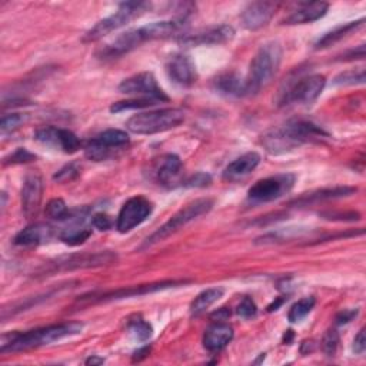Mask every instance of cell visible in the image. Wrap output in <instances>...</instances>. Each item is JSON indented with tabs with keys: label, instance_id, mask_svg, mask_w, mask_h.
Returning <instances> with one entry per match:
<instances>
[{
	"label": "cell",
	"instance_id": "1",
	"mask_svg": "<svg viewBox=\"0 0 366 366\" xmlns=\"http://www.w3.org/2000/svg\"><path fill=\"white\" fill-rule=\"evenodd\" d=\"M185 26V20L183 19H173V20H162V22H153L141 27L130 29L120 36H118L112 43H108L106 46L99 51L98 56L103 61L108 59H118L133 49L139 48L145 42L156 40V39H165L170 37L172 34H176Z\"/></svg>",
	"mask_w": 366,
	"mask_h": 366
},
{
	"label": "cell",
	"instance_id": "2",
	"mask_svg": "<svg viewBox=\"0 0 366 366\" xmlns=\"http://www.w3.org/2000/svg\"><path fill=\"white\" fill-rule=\"evenodd\" d=\"M328 137V133L308 120H291L262 136V145L272 155H281L301 148L305 144Z\"/></svg>",
	"mask_w": 366,
	"mask_h": 366
},
{
	"label": "cell",
	"instance_id": "3",
	"mask_svg": "<svg viewBox=\"0 0 366 366\" xmlns=\"http://www.w3.org/2000/svg\"><path fill=\"white\" fill-rule=\"evenodd\" d=\"M83 325L79 322H66L59 325H49L44 328L27 331V332H12L2 335V343H0V353L11 352H23L44 345H51L68 336L80 334Z\"/></svg>",
	"mask_w": 366,
	"mask_h": 366
},
{
	"label": "cell",
	"instance_id": "4",
	"mask_svg": "<svg viewBox=\"0 0 366 366\" xmlns=\"http://www.w3.org/2000/svg\"><path fill=\"white\" fill-rule=\"evenodd\" d=\"M282 46L278 42H267L260 46V49L251 62L249 73L245 79L248 96L259 94L277 76L282 62Z\"/></svg>",
	"mask_w": 366,
	"mask_h": 366
},
{
	"label": "cell",
	"instance_id": "5",
	"mask_svg": "<svg viewBox=\"0 0 366 366\" xmlns=\"http://www.w3.org/2000/svg\"><path fill=\"white\" fill-rule=\"evenodd\" d=\"M185 120V112L177 108L151 111L132 116L126 127L136 134H155L177 127Z\"/></svg>",
	"mask_w": 366,
	"mask_h": 366
},
{
	"label": "cell",
	"instance_id": "6",
	"mask_svg": "<svg viewBox=\"0 0 366 366\" xmlns=\"http://www.w3.org/2000/svg\"><path fill=\"white\" fill-rule=\"evenodd\" d=\"M213 208V201L212 199H196L191 203H188L185 208L176 212L165 225H162L156 232H153L142 245L141 249L151 248L159 242H163L177 231H180L182 227H185L199 216L208 213Z\"/></svg>",
	"mask_w": 366,
	"mask_h": 366
},
{
	"label": "cell",
	"instance_id": "7",
	"mask_svg": "<svg viewBox=\"0 0 366 366\" xmlns=\"http://www.w3.org/2000/svg\"><path fill=\"white\" fill-rule=\"evenodd\" d=\"M327 84L324 75H308L291 79L285 83L284 89L279 90V106H286L291 103H313Z\"/></svg>",
	"mask_w": 366,
	"mask_h": 366
},
{
	"label": "cell",
	"instance_id": "8",
	"mask_svg": "<svg viewBox=\"0 0 366 366\" xmlns=\"http://www.w3.org/2000/svg\"><path fill=\"white\" fill-rule=\"evenodd\" d=\"M149 9H151V4L148 2H123L119 5V9L113 15L98 22L94 27L87 30L82 40L84 43L98 42L103 36L123 27L125 25L134 20L136 18H141Z\"/></svg>",
	"mask_w": 366,
	"mask_h": 366
},
{
	"label": "cell",
	"instance_id": "9",
	"mask_svg": "<svg viewBox=\"0 0 366 366\" xmlns=\"http://www.w3.org/2000/svg\"><path fill=\"white\" fill-rule=\"evenodd\" d=\"M118 259V255L112 251H103V252H83V253H73L61 256L44 267L43 273H56V272H70V270H79V269H90V267H101L115 263Z\"/></svg>",
	"mask_w": 366,
	"mask_h": 366
},
{
	"label": "cell",
	"instance_id": "10",
	"mask_svg": "<svg viewBox=\"0 0 366 366\" xmlns=\"http://www.w3.org/2000/svg\"><path fill=\"white\" fill-rule=\"evenodd\" d=\"M295 180L296 177L292 173L274 175L258 180L248 192V201L255 205L277 201L291 192L295 185Z\"/></svg>",
	"mask_w": 366,
	"mask_h": 366
},
{
	"label": "cell",
	"instance_id": "11",
	"mask_svg": "<svg viewBox=\"0 0 366 366\" xmlns=\"http://www.w3.org/2000/svg\"><path fill=\"white\" fill-rule=\"evenodd\" d=\"M188 281H162V282H155V284H146V285H139V286H130V288H122L118 291L106 292L102 295H89L83 296L79 302H87V303H101V302H111V301H119V299H127L133 296H144L148 294L176 288L180 285H187Z\"/></svg>",
	"mask_w": 366,
	"mask_h": 366
},
{
	"label": "cell",
	"instance_id": "12",
	"mask_svg": "<svg viewBox=\"0 0 366 366\" xmlns=\"http://www.w3.org/2000/svg\"><path fill=\"white\" fill-rule=\"evenodd\" d=\"M153 206L151 201L144 196L130 198L122 206L118 219H116V229L120 234H127L136 226L142 225L151 215Z\"/></svg>",
	"mask_w": 366,
	"mask_h": 366
},
{
	"label": "cell",
	"instance_id": "13",
	"mask_svg": "<svg viewBox=\"0 0 366 366\" xmlns=\"http://www.w3.org/2000/svg\"><path fill=\"white\" fill-rule=\"evenodd\" d=\"M119 92L126 95H136L141 98H152L160 102H168L169 98L165 95V92L159 87L156 77L151 72H144L133 75L125 79L119 84Z\"/></svg>",
	"mask_w": 366,
	"mask_h": 366
},
{
	"label": "cell",
	"instance_id": "14",
	"mask_svg": "<svg viewBox=\"0 0 366 366\" xmlns=\"http://www.w3.org/2000/svg\"><path fill=\"white\" fill-rule=\"evenodd\" d=\"M34 139L44 146L62 151L65 153H75L80 149L79 137L73 132L62 127H55V126L42 127L36 132Z\"/></svg>",
	"mask_w": 366,
	"mask_h": 366
},
{
	"label": "cell",
	"instance_id": "15",
	"mask_svg": "<svg viewBox=\"0 0 366 366\" xmlns=\"http://www.w3.org/2000/svg\"><path fill=\"white\" fill-rule=\"evenodd\" d=\"M43 198V179L39 172H29L25 176L22 188V209L26 219L37 216Z\"/></svg>",
	"mask_w": 366,
	"mask_h": 366
},
{
	"label": "cell",
	"instance_id": "16",
	"mask_svg": "<svg viewBox=\"0 0 366 366\" xmlns=\"http://www.w3.org/2000/svg\"><path fill=\"white\" fill-rule=\"evenodd\" d=\"M235 30L232 26L220 25L203 29L194 34H185L179 37V43L185 46H210V44H223L232 40Z\"/></svg>",
	"mask_w": 366,
	"mask_h": 366
},
{
	"label": "cell",
	"instance_id": "17",
	"mask_svg": "<svg viewBox=\"0 0 366 366\" xmlns=\"http://www.w3.org/2000/svg\"><path fill=\"white\" fill-rule=\"evenodd\" d=\"M165 69L169 79L182 87H189L196 82V68L187 55L172 56Z\"/></svg>",
	"mask_w": 366,
	"mask_h": 366
},
{
	"label": "cell",
	"instance_id": "18",
	"mask_svg": "<svg viewBox=\"0 0 366 366\" xmlns=\"http://www.w3.org/2000/svg\"><path fill=\"white\" fill-rule=\"evenodd\" d=\"M278 6V4L273 2H253L248 5L241 16L244 26L248 30L262 29L272 20Z\"/></svg>",
	"mask_w": 366,
	"mask_h": 366
},
{
	"label": "cell",
	"instance_id": "19",
	"mask_svg": "<svg viewBox=\"0 0 366 366\" xmlns=\"http://www.w3.org/2000/svg\"><path fill=\"white\" fill-rule=\"evenodd\" d=\"M55 236V227L48 223H32L15 236L13 244L18 246H37L49 242Z\"/></svg>",
	"mask_w": 366,
	"mask_h": 366
},
{
	"label": "cell",
	"instance_id": "20",
	"mask_svg": "<svg viewBox=\"0 0 366 366\" xmlns=\"http://www.w3.org/2000/svg\"><path fill=\"white\" fill-rule=\"evenodd\" d=\"M234 339V328L227 324L217 322L210 325L203 334V346L206 351L216 353L225 349Z\"/></svg>",
	"mask_w": 366,
	"mask_h": 366
},
{
	"label": "cell",
	"instance_id": "21",
	"mask_svg": "<svg viewBox=\"0 0 366 366\" xmlns=\"http://www.w3.org/2000/svg\"><path fill=\"white\" fill-rule=\"evenodd\" d=\"M329 9V5L325 2H310L301 4L285 20L284 25H306L324 18Z\"/></svg>",
	"mask_w": 366,
	"mask_h": 366
},
{
	"label": "cell",
	"instance_id": "22",
	"mask_svg": "<svg viewBox=\"0 0 366 366\" xmlns=\"http://www.w3.org/2000/svg\"><path fill=\"white\" fill-rule=\"evenodd\" d=\"M260 163V155L256 152H248L241 158L229 163L223 170V179L227 182H235L244 179L249 173H252Z\"/></svg>",
	"mask_w": 366,
	"mask_h": 366
},
{
	"label": "cell",
	"instance_id": "23",
	"mask_svg": "<svg viewBox=\"0 0 366 366\" xmlns=\"http://www.w3.org/2000/svg\"><path fill=\"white\" fill-rule=\"evenodd\" d=\"M215 89L220 95L231 98H244L248 96L246 82L236 73H223L217 76L213 82Z\"/></svg>",
	"mask_w": 366,
	"mask_h": 366
},
{
	"label": "cell",
	"instance_id": "24",
	"mask_svg": "<svg viewBox=\"0 0 366 366\" xmlns=\"http://www.w3.org/2000/svg\"><path fill=\"white\" fill-rule=\"evenodd\" d=\"M182 170V160L177 155L168 153L160 158L156 166V176L162 185H170L176 180Z\"/></svg>",
	"mask_w": 366,
	"mask_h": 366
},
{
	"label": "cell",
	"instance_id": "25",
	"mask_svg": "<svg viewBox=\"0 0 366 366\" xmlns=\"http://www.w3.org/2000/svg\"><path fill=\"white\" fill-rule=\"evenodd\" d=\"M363 25H365V19H363V18L359 19V20H355V22H349V23L341 25V26L335 27L334 30L328 32L327 34H324L322 37H320V39L316 42L315 48H316V49L329 48V46H332V44H335V43L341 42L342 39H345L346 36H349L352 32H356L358 29L363 27Z\"/></svg>",
	"mask_w": 366,
	"mask_h": 366
},
{
	"label": "cell",
	"instance_id": "26",
	"mask_svg": "<svg viewBox=\"0 0 366 366\" xmlns=\"http://www.w3.org/2000/svg\"><path fill=\"white\" fill-rule=\"evenodd\" d=\"M358 189L352 188V187H336V188H331V189H320L312 194H306L303 196H301L299 199H296L294 203L295 205H309V203H315V202H320V201H327V199H335V198H342V196H349L352 194H355Z\"/></svg>",
	"mask_w": 366,
	"mask_h": 366
},
{
	"label": "cell",
	"instance_id": "27",
	"mask_svg": "<svg viewBox=\"0 0 366 366\" xmlns=\"http://www.w3.org/2000/svg\"><path fill=\"white\" fill-rule=\"evenodd\" d=\"M92 141L112 152L113 149L123 148L129 144V134L120 129H108L95 136Z\"/></svg>",
	"mask_w": 366,
	"mask_h": 366
},
{
	"label": "cell",
	"instance_id": "28",
	"mask_svg": "<svg viewBox=\"0 0 366 366\" xmlns=\"http://www.w3.org/2000/svg\"><path fill=\"white\" fill-rule=\"evenodd\" d=\"M223 295L222 288H209L203 292H201L194 302L191 303V315L192 316H199L203 312H206L215 302H217Z\"/></svg>",
	"mask_w": 366,
	"mask_h": 366
},
{
	"label": "cell",
	"instance_id": "29",
	"mask_svg": "<svg viewBox=\"0 0 366 366\" xmlns=\"http://www.w3.org/2000/svg\"><path fill=\"white\" fill-rule=\"evenodd\" d=\"M158 103H162L158 99H152V98H139V99H130V101H122V102H116L111 106V112L112 113H120L125 111H136V109H145V108H151L155 106Z\"/></svg>",
	"mask_w": 366,
	"mask_h": 366
},
{
	"label": "cell",
	"instance_id": "30",
	"mask_svg": "<svg viewBox=\"0 0 366 366\" xmlns=\"http://www.w3.org/2000/svg\"><path fill=\"white\" fill-rule=\"evenodd\" d=\"M315 303H316V299L313 296H306V298L298 301L289 310V315H288L289 322H292V324L301 322V320H303L312 312Z\"/></svg>",
	"mask_w": 366,
	"mask_h": 366
},
{
	"label": "cell",
	"instance_id": "31",
	"mask_svg": "<svg viewBox=\"0 0 366 366\" xmlns=\"http://www.w3.org/2000/svg\"><path fill=\"white\" fill-rule=\"evenodd\" d=\"M44 213L48 217L59 220V222H66L70 217L72 210L66 206L63 199H52L44 208Z\"/></svg>",
	"mask_w": 366,
	"mask_h": 366
},
{
	"label": "cell",
	"instance_id": "32",
	"mask_svg": "<svg viewBox=\"0 0 366 366\" xmlns=\"http://www.w3.org/2000/svg\"><path fill=\"white\" fill-rule=\"evenodd\" d=\"M129 329L134 335V338L141 342H146L148 339H151L152 332H153L151 324H148L146 320H144L141 317L132 320V322L129 324Z\"/></svg>",
	"mask_w": 366,
	"mask_h": 366
},
{
	"label": "cell",
	"instance_id": "33",
	"mask_svg": "<svg viewBox=\"0 0 366 366\" xmlns=\"http://www.w3.org/2000/svg\"><path fill=\"white\" fill-rule=\"evenodd\" d=\"M365 82V70L360 68L358 70H346L341 75H338L334 80L338 86H352V84H362Z\"/></svg>",
	"mask_w": 366,
	"mask_h": 366
},
{
	"label": "cell",
	"instance_id": "34",
	"mask_svg": "<svg viewBox=\"0 0 366 366\" xmlns=\"http://www.w3.org/2000/svg\"><path fill=\"white\" fill-rule=\"evenodd\" d=\"M26 120L25 115L20 113H11L2 118V122H0V130H2L4 134L6 133H12L16 129H19Z\"/></svg>",
	"mask_w": 366,
	"mask_h": 366
},
{
	"label": "cell",
	"instance_id": "35",
	"mask_svg": "<svg viewBox=\"0 0 366 366\" xmlns=\"http://www.w3.org/2000/svg\"><path fill=\"white\" fill-rule=\"evenodd\" d=\"M339 342H341V339H339L338 331L336 329H329L325 334L324 339H322V349H324V352L328 356H335V353H336V351L339 348Z\"/></svg>",
	"mask_w": 366,
	"mask_h": 366
},
{
	"label": "cell",
	"instance_id": "36",
	"mask_svg": "<svg viewBox=\"0 0 366 366\" xmlns=\"http://www.w3.org/2000/svg\"><path fill=\"white\" fill-rule=\"evenodd\" d=\"M79 175H80V166L73 162V163H69V165L63 166V168L53 176V179L58 180L59 183H66V182L75 180Z\"/></svg>",
	"mask_w": 366,
	"mask_h": 366
},
{
	"label": "cell",
	"instance_id": "37",
	"mask_svg": "<svg viewBox=\"0 0 366 366\" xmlns=\"http://www.w3.org/2000/svg\"><path fill=\"white\" fill-rule=\"evenodd\" d=\"M210 183H212V176L209 173L198 172L185 182V187L187 188H206L210 185Z\"/></svg>",
	"mask_w": 366,
	"mask_h": 366
},
{
	"label": "cell",
	"instance_id": "38",
	"mask_svg": "<svg viewBox=\"0 0 366 366\" xmlns=\"http://www.w3.org/2000/svg\"><path fill=\"white\" fill-rule=\"evenodd\" d=\"M238 315L241 316V317H244V319H251V317H253L256 313H258V306H256V303L253 302V299L252 298H249V296H245L242 301H241V303L238 305Z\"/></svg>",
	"mask_w": 366,
	"mask_h": 366
},
{
	"label": "cell",
	"instance_id": "39",
	"mask_svg": "<svg viewBox=\"0 0 366 366\" xmlns=\"http://www.w3.org/2000/svg\"><path fill=\"white\" fill-rule=\"evenodd\" d=\"M36 159V156L33 153H30L29 151L20 148L18 149L15 153H12L9 158L5 159V165H19V163H29V162H33Z\"/></svg>",
	"mask_w": 366,
	"mask_h": 366
},
{
	"label": "cell",
	"instance_id": "40",
	"mask_svg": "<svg viewBox=\"0 0 366 366\" xmlns=\"http://www.w3.org/2000/svg\"><path fill=\"white\" fill-rule=\"evenodd\" d=\"M92 226L99 229V231H109L112 227V220L105 213H95L92 216Z\"/></svg>",
	"mask_w": 366,
	"mask_h": 366
},
{
	"label": "cell",
	"instance_id": "41",
	"mask_svg": "<svg viewBox=\"0 0 366 366\" xmlns=\"http://www.w3.org/2000/svg\"><path fill=\"white\" fill-rule=\"evenodd\" d=\"M356 315H358V309H346L339 312L336 316V325L349 324L351 320H353V317H356Z\"/></svg>",
	"mask_w": 366,
	"mask_h": 366
},
{
	"label": "cell",
	"instance_id": "42",
	"mask_svg": "<svg viewBox=\"0 0 366 366\" xmlns=\"http://www.w3.org/2000/svg\"><path fill=\"white\" fill-rule=\"evenodd\" d=\"M352 349H353V352H355L356 355H362V353L365 352V349H366L365 329H360V331L358 332V335L355 336V339H353V346H352Z\"/></svg>",
	"mask_w": 366,
	"mask_h": 366
},
{
	"label": "cell",
	"instance_id": "43",
	"mask_svg": "<svg viewBox=\"0 0 366 366\" xmlns=\"http://www.w3.org/2000/svg\"><path fill=\"white\" fill-rule=\"evenodd\" d=\"M365 58V46L360 44L358 49H352L349 53L342 56V61H352V59H363Z\"/></svg>",
	"mask_w": 366,
	"mask_h": 366
},
{
	"label": "cell",
	"instance_id": "44",
	"mask_svg": "<svg viewBox=\"0 0 366 366\" xmlns=\"http://www.w3.org/2000/svg\"><path fill=\"white\" fill-rule=\"evenodd\" d=\"M229 316H231V310H229L227 308H220L219 310H216V312L212 315V317L216 319V320H225V319H227Z\"/></svg>",
	"mask_w": 366,
	"mask_h": 366
},
{
	"label": "cell",
	"instance_id": "45",
	"mask_svg": "<svg viewBox=\"0 0 366 366\" xmlns=\"http://www.w3.org/2000/svg\"><path fill=\"white\" fill-rule=\"evenodd\" d=\"M149 352H151V348H144V349H139L137 351L136 353H134V356H133V360H141V359H144L146 355H149Z\"/></svg>",
	"mask_w": 366,
	"mask_h": 366
},
{
	"label": "cell",
	"instance_id": "46",
	"mask_svg": "<svg viewBox=\"0 0 366 366\" xmlns=\"http://www.w3.org/2000/svg\"><path fill=\"white\" fill-rule=\"evenodd\" d=\"M105 362L103 358H99V356H90L89 359H86V365H102Z\"/></svg>",
	"mask_w": 366,
	"mask_h": 366
},
{
	"label": "cell",
	"instance_id": "47",
	"mask_svg": "<svg viewBox=\"0 0 366 366\" xmlns=\"http://www.w3.org/2000/svg\"><path fill=\"white\" fill-rule=\"evenodd\" d=\"M285 302V299L282 298V299H278L277 302H273L272 305H269L267 306V312H273V310H278V308L282 305Z\"/></svg>",
	"mask_w": 366,
	"mask_h": 366
}]
</instances>
